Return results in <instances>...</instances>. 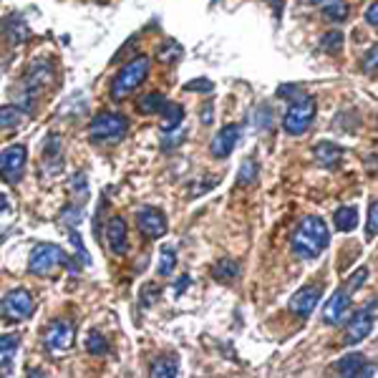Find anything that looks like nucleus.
Wrapping results in <instances>:
<instances>
[{
  "instance_id": "obj_1",
  "label": "nucleus",
  "mask_w": 378,
  "mask_h": 378,
  "mask_svg": "<svg viewBox=\"0 0 378 378\" xmlns=\"http://www.w3.org/2000/svg\"><path fill=\"white\" fill-rule=\"evenodd\" d=\"M331 245V230L323 217H303L290 237V250L298 260H315L325 247Z\"/></svg>"
},
{
  "instance_id": "obj_2",
  "label": "nucleus",
  "mask_w": 378,
  "mask_h": 378,
  "mask_svg": "<svg viewBox=\"0 0 378 378\" xmlns=\"http://www.w3.org/2000/svg\"><path fill=\"white\" fill-rule=\"evenodd\" d=\"M149 66H152L149 56H136L134 61H129V63L111 79V88H109L111 99L121 101V99H126V93H132L136 86H141L144 79L149 76Z\"/></svg>"
},
{
  "instance_id": "obj_3",
  "label": "nucleus",
  "mask_w": 378,
  "mask_h": 378,
  "mask_svg": "<svg viewBox=\"0 0 378 378\" xmlns=\"http://www.w3.org/2000/svg\"><path fill=\"white\" fill-rule=\"evenodd\" d=\"M58 267H71L68 262V255L61 250L54 242H40L33 247L31 258H28V272L31 275H40V278H48L54 275Z\"/></svg>"
},
{
  "instance_id": "obj_4",
  "label": "nucleus",
  "mask_w": 378,
  "mask_h": 378,
  "mask_svg": "<svg viewBox=\"0 0 378 378\" xmlns=\"http://www.w3.org/2000/svg\"><path fill=\"white\" fill-rule=\"evenodd\" d=\"M129 129V119L124 113H113V111H101L96 113L88 124V136L93 141H113L121 139Z\"/></svg>"
},
{
  "instance_id": "obj_5",
  "label": "nucleus",
  "mask_w": 378,
  "mask_h": 378,
  "mask_svg": "<svg viewBox=\"0 0 378 378\" xmlns=\"http://www.w3.org/2000/svg\"><path fill=\"white\" fill-rule=\"evenodd\" d=\"M315 121V99L313 96H300L290 104V109L283 116V129L292 136L308 132L310 124Z\"/></svg>"
},
{
  "instance_id": "obj_6",
  "label": "nucleus",
  "mask_w": 378,
  "mask_h": 378,
  "mask_svg": "<svg viewBox=\"0 0 378 378\" xmlns=\"http://www.w3.org/2000/svg\"><path fill=\"white\" fill-rule=\"evenodd\" d=\"M73 343H76V325L66 318L51 320L48 328L43 331V348L51 356H61V353L71 351Z\"/></svg>"
},
{
  "instance_id": "obj_7",
  "label": "nucleus",
  "mask_w": 378,
  "mask_h": 378,
  "mask_svg": "<svg viewBox=\"0 0 378 378\" xmlns=\"http://www.w3.org/2000/svg\"><path fill=\"white\" fill-rule=\"evenodd\" d=\"M33 310H36V300L26 288H13L10 292H6V298L0 300V313L10 323L28 320L33 315Z\"/></svg>"
},
{
  "instance_id": "obj_8",
  "label": "nucleus",
  "mask_w": 378,
  "mask_h": 378,
  "mask_svg": "<svg viewBox=\"0 0 378 378\" xmlns=\"http://www.w3.org/2000/svg\"><path fill=\"white\" fill-rule=\"evenodd\" d=\"M28 164V149L23 144H10L0 152V180L18 184Z\"/></svg>"
},
{
  "instance_id": "obj_9",
  "label": "nucleus",
  "mask_w": 378,
  "mask_h": 378,
  "mask_svg": "<svg viewBox=\"0 0 378 378\" xmlns=\"http://www.w3.org/2000/svg\"><path fill=\"white\" fill-rule=\"evenodd\" d=\"M136 225H139V233L149 239H159L166 235V214L157 207H141L136 212Z\"/></svg>"
},
{
  "instance_id": "obj_10",
  "label": "nucleus",
  "mask_w": 378,
  "mask_h": 378,
  "mask_svg": "<svg viewBox=\"0 0 378 378\" xmlns=\"http://www.w3.org/2000/svg\"><path fill=\"white\" fill-rule=\"evenodd\" d=\"M51 76H54V68L51 63H33L31 71L26 73V79H23V88H26V109H31L36 99H38V93L43 91L46 84H51Z\"/></svg>"
},
{
  "instance_id": "obj_11",
  "label": "nucleus",
  "mask_w": 378,
  "mask_h": 378,
  "mask_svg": "<svg viewBox=\"0 0 378 378\" xmlns=\"http://www.w3.org/2000/svg\"><path fill=\"white\" fill-rule=\"evenodd\" d=\"M239 134H242V126L239 124H227L222 126L217 134L212 136V144H210V154H212L214 159H227L233 149L237 146L239 141Z\"/></svg>"
},
{
  "instance_id": "obj_12",
  "label": "nucleus",
  "mask_w": 378,
  "mask_h": 378,
  "mask_svg": "<svg viewBox=\"0 0 378 378\" xmlns=\"http://www.w3.org/2000/svg\"><path fill=\"white\" fill-rule=\"evenodd\" d=\"M320 298H323V290H320V285H306L300 288L295 295L290 298V313L292 315H298V318H308L315 308H318Z\"/></svg>"
},
{
  "instance_id": "obj_13",
  "label": "nucleus",
  "mask_w": 378,
  "mask_h": 378,
  "mask_svg": "<svg viewBox=\"0 0 378 378\" xmlns=\"http://www.w3.org/2000/svg\"><path fill=\"white\" fill-rule=\"evenodd\" d=\"M348 315H351V295H348V290H336L333 292V298L325 303L323 308V320L328 325H343L345 320H348Z\"/></svg>"
},
{
  "instance_id": "obj_14",
  "label": "nucleus",
  "mask_w": 378,
  "mask_h": 378,
  "mask_svg": "<svg viewBox=\"0 0 378 378\" xmlns=\"http://www.w3.org/2000/svg\"><path fill=\"white\" fill-rule=\"evenodd\" d=\"M373 331V315L371 310H361L356 313L353 318L345 320V343L356 345L361 343L363 338H368Z\"/></svg>"
},
{
  "instance_id": "obj_15",
  "label": "nucleus",
  "mask_w": 378,
  "mask_h": 378,
  "mask_svg": "<svg viewBox=\"0 0 378 378\" xmlns=\"http://www.w3.org/2000/svg\"><path fill=\"white\" fill-rule=\"evenodd\" d=\"M333 371L340 373L343 378H359V376H371V373H376V368L365 363L363 356L351 353V356H343L340 361H336V363H333Z\"/></svg>"
},
{
  "instance_id": "obj_16",
  "label": "nucleus",
  "mask_w": 378,
  "mask_h": 378,
  "mask_svg": "<svg viewBox=\"0 0 378 378\" xmlns=\"http://www.w3.org/2000/svg\"><path fill=\"white\" fill-rule=\"evenodd\" d=\"M107 242H109V250L113 255H126L129 250V233H126V222L124 217H111L107 225Z\"/></svg>"
},
{
  "instance_id": "obj_17",
  "label": "nucleus",
  "mask_w": 378,
  "mask_h": 378,
  "mask_svg": "<svg viewBox=\"0 0 378 378\" xmlns=\"http://www.w3.org/2000/svg\"><path fill=\"white\" fill-rule=\"evenodd\" d=\"M313 157L323 169H336L343 162V149L338 144H333V141H318L313 146Z\"/></svg>"
},
{
  "instance_id": "obj_18",
  "label": "nucleus",
  "mask_w": 378,
  "mask_h": 378,
  "mask_svg": "<svg viewBox=\"0 0 378 378\" xmlns=\"http://www.w3.org/2000/svg\"><path fill=\"white\" fill-rule=\"evenodd\" d=\"M212 278L217 280V283H225V285H230V283H235V280L239 278V262L233 258H222L217 260L212 265Z\"/></svg>"
},
{
  "instance_id": "obj_19",
  "label": "nucleus",
  "mask_w": 378,
  "mask_h": 378,
  "mask_svg": "<svg viewBox=\"0 0 378 378\" xmlns=\"http://www.w3.org/2000/svg\"><path fill=\"white\" fill-rule=\"evenodd\" d=\"M333 222H336V230L338 233H353L359 227V210L351 205L338 207L336 214H333Z\"/></svg>"
},
{
  "instance_id": "obj_20",
  "label": "nucleus",
  "mask_w": 378,
  "mask_h": 378,
  "mask_svg": "<svg viewBox=\"0 0 378 378\" xmlns=\"http://www.w3.org/2000/svg\"><path fill=\"white\" fill-rule=\"evenodd\" d=\"M3 31H6L8 40L10 43H23V40H28V36H31V31H28L26 20L20 18V15H10V18L6 20V26H3Z\"/></svg>"
},
{
  "instance_id": "obj_21",
  "label": "nucleus",
  "mask_w": 378,
  "mask_h": 378,
  "mask_svg": "<svg viewBox=\"0 0 378 378\" xmlns=\"http://www.w3.org/2000/svg\"><path fill=\"white\" fill-rule=\"evenodd\" d=\"M162 124H164V132H174L177 126L184 121V109L180 107V104H172V101H166L164 107H162Z\"/></svg>"
},
{
  "instance_id": "obj_22",
  "label": "nucleus",
  "mask_w": 378,
  "mask_h": 378,
  "mask_svg": "<svg viewBox=\"0 0 378 378\" xmlns=\"http://www.w3.org/2000/svg\"><path fill=\"white\" fill-rule=\"evenodd\" d=\"M23 116H26V109L23 107H15V104L0 107V129H15L23 121Z\"/></svg>"
},
{
  "instance_id": "obj_23",
  "label": "nucleus",
  "mask_w": 378,
  "mask_h": 378,
  "mask_svg": "<svg viewBox=\"0 0 378 378\" xmlns=\"http://www.w3.org/2000/svg\"><path fill=\"white\" fill-rule=\"evenodd\" d=\"M180 373V365L174 359H157L149 368V376L152 378H172Z\"/></svg>"
},
{
  "instance_id": "obj_24",
  "label": "nucleus",
  "mask_w": 378,
  "mask_h": 378,
  "mask_svg": "<svg viewBox=\"0 0 378 378\" xmlns=\"http://www.w3.org/2000/svg\"><path fill=\"white\" fill-rule=\"evenodd\" d=\"M177 267V252H174L172 245H164L159 252V265H157V272H159V278H169Z\"/></svg>"
},
{
  "instance_id": "obj_25",
  "label": "nucleus",
  "mask_w": 378,
  "mask_h": 378,
  "mask_svg": "<svg viewBox=\"0 0 378 378\" xmlns=\"http://www.w3.org/2000/svg\"><path fill=\"white\" fill-rule=\"evenodd\" d=\"M15 351H18V336H0V368L10 365V361L15 359Z\"/></svg>"
},
{
  "instance_id": "obj_26",
  "label": "nucleus",
  "mask_w": 378,
  "mask_h": 378,
  "mask_svg": "<svg viewBox=\"0 0 378 378\" xmlns=\"http://www.w3.org/2000/svg\"><path fill=\"white\" fill-rule=\"evenodd\" d=\"M323 15L331 23H343L348 18V3L345 0H331V3H325L323 6Z\"/></svg>"
},
{
  "instance_id": "obj_27",
  "label": "nucleus",
  "mask_w": 378,
  "mask_h": 378,
  "mask_svg": "<svg viewBox=\"0 0 378 378\" xmlns=\"http://www.w3.org/2000/svg\"><path fill=\"white\" fill-rule=\"evenodd\" d=\"M343 43H345V36L340 33V31H331V33H323V38H320V48H323L325 54H340L343 51Z\"/></svg>"
},
{
  "instance_id": "obj_28",
  "label": "nucleus",
  "mask_w": 378,
  "mask_h": 378,
  "mask_svg": "<svg viewBox=\"0 0 378 378\" xmlns=\"http://www.w3.org/2000/svg\"><path fill=\"white\" fill-rule=\"evenodd\" d=\"M164 104H166L164 93L152 91V93H146V96H141V99H139V111H144V113H159Z\"/></svg>"
},
{
  "instance_id": "obj_29",
  "label": "nucleus",
  "mask_w": 378,
  "mask_h": 378,
  "mask_svg": "<svg viewBox=\"0 0 378 378\" xmlns=\"http://www.w3.org/2000/svg\"><path fill=\"white\" fill-rule=\"evenodd\" d=\"M184 56V48L177 40H164V46H159V61L162 63H177Z\"/></svg>"
},
{
  "instance_id": "obj_30",
  "label": "nucleus",
  "mask_w": 378,
  "mask_h": 378,
  "mask_svg": "<svg viewBox=\"0 0 378 378\" xmlns=\"http://www.w3.org/2000/svg\"><path fill=\"white\" fill-rule=\"evenodd\" d=\"M86 351L91 353V356H107L109 353V340L101 336L99 331H91L88 333V338H86Z\"/></svg>"
},
{
  "instance_id": "obj_31",
  "label": "nucleus",
  "mask_w": 378,
  "mask_h": 378,
  "mask_svg": "<svg viewBox=\"0 0 378 378\" xmlns=\"http://www.w3.org/2000/svg\"><path fill=\"white\" fill-rule=\"evenodd\" d=\"M361 68H363L365 76H371V79H378V43L365 51L363 61H361Z\"/></svg>"
},
{
  "instance_id": "obj_32",
  "label": "nucleus",
  "mask_w": 378,
  "mask_h": 378,
  "mask_svg": "<svg viewBox=\"0 0 378 378\" xmlns=\"http://www.w3.org/2000/svg\"><path fill=\"white\" fill-rule=\"evenodd\" d=\"M239 177H237V184H252V182L258 180V162L255 159H245L242 162V166H239Z\"/></svg>"
},
{
  "instance_id": "obj_33",
  "label": "nucleus",
  "mask_w": 378,
  "mask_h": 378,
  "mask_svg": "<svg viewBox=\"0 0 378 378\" xmlns=\"http://www.w3.org/2000/svg\"><path fill=\"white\" fill-rule=\"evenodd\" d=\"M378 235V202L368 205V222H365V239H373Z\"/></svg>"
},
{
  "instance_id": "obj_34",
  "label": "nucleus",
  "mask_w": 378,
  "mask_h": 378,
  "mask_svg": "<svg viewBox=\"0 0 378 378\" xmlns=\"http://www.w3.org/2000/svg\"><path fill=\"white\" fill-rule=\"evenodd\" d=\"M365 278H368V270H365V267H359V270H356V272L351 275V283H348V288H345V290H348V292H351V290H359V288L365 283Z\"/></svg>"
},
{
  "instance_id": "obj_35",
  "label": "nucleus",
  "mask_w": 378,
  "mask_h": 378,
  "mask_svg": "<svg viewBox=\"0 0 378 378\" xmlns=\"http://www.w3.org/2000/svg\"><path fill=\"white\" fill-rule=\"evenodd\" d=\"M214 84L212 81H207V79H197V81H189L184 86V91H212Z\"/></svg>"
},
{
  "instance_id": "obj_36",
  "label": "nucleus",
  "mask_w": 378,
  "mask_h": 378,
  "mask_svg": "<svg viewBox=\"0 0 378 378\" xmlns=\"http://www.w3.org/2000/svg\"><path fill=\"white\" fill-rule=\"evenodd\" d=\"M365 23L373 26V28H378V3L368 6V10H365Z\"/></svg>"
},
{
  "instance_id": "obj_37",
  "label": "nucleus",
  "mask_w": 378,
  "mask_h": 378,
  "mask_svg": "<svg viewBox=\"0 0 378 378\" xmlns=\"http://www.w3.org/2000/svg\"><path fill=\"white\" fill-rule=\"evenodd\" d=\"M182 141H184V134H169V139L162 141V146H164V149H172V146L182 144Z\"/></svg>"
},
{
  "instance_id": "obj_38",
  "label": "nucleus",
  "mask_w": 378,
  "mask_h": 378,
  "mask_svg": "<svg viewBox=\"0 0 378 378\" xmlns=\"http://www.w3.org/2000/svg\"><path fill=\"white\" fill-rule=\"evenodd\" d=\"M202 124H212V104L205 107V119H202Z\"/></svg>"
},
{
  "instance_id": "obj_39",
  "label": "nucleus",
  "mask_w": 378,
  "mask_h": 378,
  "mask_svg": "<svg viewBox=\"0 0 378 378\" xmlns=\"http://www.w3.org/2000/svg\"><path fill=\"white\" fill-rule=\"evenodd\" d=\"M272 10H275V18H280V13H283V0H272Z\"/></svg>"
},
{
  "instance_id": "obj_40",
  "label": "nucleus",
  "mask_w": 378,
  "mask_h": 378,
  "mask_svg": "<svg viewBox=\"0 0 378 378\" xmlns=\"http://www.w3.org/2000/svg\"><path fill=\"white\" fill-rule=\"evenodd\" d=\"M187 285H189V278H187V275H184V280H180V283H177V285H174V290H177V292H182Z\"/></svg>"
},
{
  "instance_id": "obj_41",
  "label": "nucleus",
  "mask_w": 378,
  "mask_h": 378,
  "mask_svg": "<svg viewBox=\"0 0 378 378\" xmlns=\"http://www.w3.org/2000/svg\"><path fill=\"white\" fill-rule=\"evenodd\" d=\"M6 210H8V197L0 192V212H6Z\"/></svg>"
},
{
  "instance_id": "obj_42",
  "label": "nucleus",
  "mask_w": 378,
  "mask_h": 378,
  "mask_svg": "<svg viewBox=\"0 0 378 378\" xmlns=\"http://www.w3.org/2000/svg\"><path fill=\"white\" fill-rule=\"evenodd\" d=\"M308 3H313V6H320V8H323L325 3H331V0H308Z\"/></svg>"
}]
</instances>
